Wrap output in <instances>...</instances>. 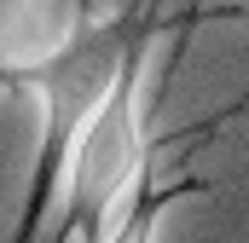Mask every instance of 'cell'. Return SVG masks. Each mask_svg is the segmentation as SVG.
Returning <instances> with one entry per match:
<instances>
[{
	"mask_svg": "<svg viewBox=\"0 0 249 243\" xmlns=\"http://www.w3.org/2000/svg\"><path fill=\"white\" fill-rule=\"evenodd\" d=\"M151 35H157V0H133L122 12H93L47 64L18 75V93H29L41 104V151H35L29 203H23V220H18L12 243H41L47 214L58 203V174H64V156H70L75 133L105 104V93L127 69L133 47H145Z\"/></svg>",
	"mask_w": 249,
	"mask_h": 243,
	"instance_id": "1",
	"label": "cell"
},
{
	"mask_svg": "<svg viewBox=\"0 0 249 243\" xmlns=\"http://www.w3.org/2000/svg\"><path fill=\"white\" fill-rule=\"evenodd\" d=\"M145 69H151V41L133 47L127 69L105 104L75 133L58 174V214L47 243H99L105 226L133 203V191L151 180V127H145Z\"/></svg>",
	"mask_w": 249,
	"mask_h": 243,
	"instance_id": "2",
	"label": "cell"
},
{
	"mask_svg": "<svg viewBox=\"0 0 249 243\" xmlns=\"http://www.w3.org/2000/svg\"><path fill=\"white\" fill-rule=\"evenodd\" d=\"M191 191H197V180H162V185L145 180L139 191H133V203L105 226L99 243H157L162 238V214H168L180 197H191Z\"/></svg>",
	"mask_w": 249,
	"mask_h": 243,
	"instance_id": "3",
	"label": "cell"
}]
</instances>
